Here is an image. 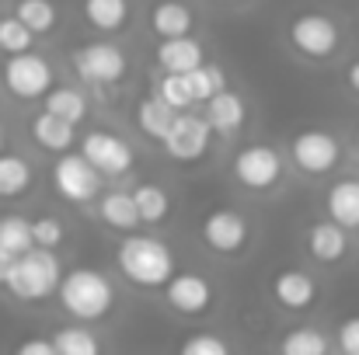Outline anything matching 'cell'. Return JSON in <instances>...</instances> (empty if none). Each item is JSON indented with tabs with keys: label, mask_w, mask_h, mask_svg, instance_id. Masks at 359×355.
<instances>
[{
	"label": "cell",
	"mask_w": 359,
	"mask_h": 355,
	"mask_svg": "<svg viewBox=\"0 0 359 355\" xmlns=\"http://www.w3.org/2000/svg\"><path fill=\"white\" fill-rule=\"evenodd\" d=\"M286 35H290V46H293L300 56H307V60H328V56H335V49H339V42H342L339 21L328 18V14H321V11H304V14H297V18L290 21Z\"/></svg>",
	"instance_id": "cell-4"
},
{
	"label": "cell",
	"mask_w": 359,
	"mask_h": 355,
	"mask_svg": "<svg viewBox=\"0 0 359 355\" xmlns=\"http://www.w3.org/2000/svg\"><path fill=\"white\" fill-rule=\"evenodd\" d=\"M192 11L189 4L182 0H161L154 11H150V28L161 35V39H175V35H189L192 32Z\"/></svg>",
	"instance_id": "cell-22"
},
{
	"label": "cell",
	"mask_w": 359,
	"mask_h": 355,
	"mask_svg": "<svg viewBox=\"0 0 359 355\" xmlns=\"http://www.w3.org/2000/svg\"><path fill=\"white\" fill-rule=\"evenodd\" d=\"M185 355H227V342L213 338V335H192L185 345H182Z\"/></svg>",
	"instance_id": "cell-35"
},
{
	"label": "cell",
	"mask_w": 359,
	"mask_h": 355,
	"mask_svg": "<svg viewBox=\"0 0 359 355\" xmlns=\"http://www.w3.org/2000/svg\"><path fill=\"white\" fill-rule=\"evenodd\" d=\"M42 105H46L49 112L63 116L67 122H74V125L88 116V98H84L77 88H53V91L42 98Z\"/></svg>",
	"instance_id": "cell-26"
},
{
	"label": "cell",
	"mask_w": 359,
	"mask_h": 355,
	"mask_svg": "<svg viewBox=\"0 0 359 355\" xmlns=\"http://www.w3.org/2000/svg\"><path fill=\"white\" fill-rule=\"evenodd\" d=\"M32 42H35V32L18 18V14H11V18H0V49L11 56V53H25V49H32Z\"/></svg>",
	"instance_id": "cell-32"
},
{
	"label": "cell",
	"mask_w": 359,
	"mask_h": 355,
	"mask_svg": "<svg viewBox=\"0 0 359 355\" xmlns=\"http://www.w3.org/2000/svg\"><path fill=\"white\" fill-rule=\"evenodd\" d=\"M157 95H161L168 105H175L178 112H185L189 105H196V98H192V88H189L185 74H168V70H164V77L157 81Z\"/></svg>",
	"instance_id": "cell-33"
},
{
	"label": "cell",
	"mask_w": 359,
	"mask_h": 355,
	"mask_svg": "<svg viewBox=\"0 0 359 355\" xmlns=\"http://www.w3.org/2000/svg\"><path fill=\"white\" fill-rule=\"evenodd\" d=\"M74 70L81 81L95 84V88H105V84H119L126 77V53L112 42H88L74 53Z\"/></svg>",
	"instance_id": "cell-9"
},
{
	"label": "cell",
	"mask_w": 359,
	"mask_h": 355,
	"mask_svg": "<svg viewBox=\"0 0 359 355\" xmlns=\"http://www.w3.org/2000/svg\"><path fill=\"white\" fill-rule=\"evenodd\" d=\"M175 118H178V109L168 105L161 95H147V98L136 105V125H140V132L150 136V139H157V143L168 139Z\"/></svg>",
	"instance_id": "cell-19"
},
{
	"label": "cell",
	"mask_w": 359,
	"mask_h": 355,
	"mask_svg": "<svg viewBox=\"0 0 359 355\" xmlns=\"http://www.w3.org/2000/svg\"><path fill=\"white\" fill-rule=\"evenodd\" d=\"M157 63L168 74H189L196 67H203V46L192 35H175V39H161L157 46Z\"/></svg>",
	"instance_id": "cell-16"
},
{
	"label": "cell",
	"mask_w": 359,
	"mask_h": 355,
	"mask_svg": "<svg viewBox=\"0 0 359 355\" xmlns=\"http://www.w3.org/2000/svg\"><path fill=\"white\" fill-rule=\"evenodd\" d=\"M11 265H14V254L7 247H0V286H7V275H11Z\"/></svg>",
	"instance_id": "cell-38"
},
{
	"label": "cell",
	"mask_w": 359,
	"mask_h": 355,
	"mask_svg": "<svg viewBox=\"0 0 359 355\" xmlns=\"http://www.w3.org/2000/svg\"><path fill=\"white\" fill-rule=\"evenodd\" d=\"M18 352L21 355H60V349H56V342H46V338H25L18 345Z\"/></svg>",
	"instance_id": "cell-37"
},
{
	"label": "cell",
	"mask_w": 359,
	"mask_h": 355,
	"mask_svg": "<svg viewBox=\"0 0 359 355\" xmlns=\"http://www.w3.org/2000/svg\"><path fill=\"white\" fill-rule=\"evenodd\" d=\"M14 14L35 32V35H49L56 28V7L53 0H18Z\"/></svg>",
	"instance_id": "cell-27"
},
{
	"label": "cell",
	"mask_w": 359,
	"mask_h": 355,
	"mask_svg": "<svg viewBox=\"0 0 359 355\" xmlns=\"http://www.w3.org/2000/svg\"><path fill=\"white\" fill-rule=\"evenodd\" d=\"M53 185H56L60 199L81 206V202H91L102 192V171L84 153H63L53 164Z\"/></svg>",
	"instance_id": "cell-8"
},
{
	"label": "cell",
	"mask_w": 359,
	"mask_h": 355,
	"mask_svg": "<svg viewBox=\"0 0 359 355\" xmlns=\"http://www.w3.org/2000/svg\"><path fill=\"white\" fill-rule=\"evenodd\" d=\"M346 84H349V91H356L359 95V60L356 63H349V70H346Z\"/></svg>",
	"instance_id": "cell-39"
},
{
	"label": "cell",
	"mask_w": 359,
	"mask_h": 355,
	"mask_svg": "<svg viewBox=\"0 0 359 355\" xmlns=\"http://www.w3.org/2000/svg\"><path fill=\"white\" fill-rule=\"evenodd\" d=\"M56 296H60L63 310L70 317H77V321H102L112 310V303H116L112 282L102 272H95V268H74V272H67Z\"/></svg>",
	"instance_id": "cell-2"
},
{
	"label": "cell",
	"mask_w": 359,
	"mask_h": 355,
	"mask_svg": "<svg viewBox=\"0 0 359 355\" xmlns=\"http://www.w3.org/2000/svg\"><path fill=\"white\" fill-rule=\"evenodd\" d=\"M210 136H213V125L210 118H199V116H178L168 139L161 143L168 150L171 160H182V164H192L199 160L206 150H210Z\"/></svg>",
	"instance_id": "cell-10"
},
{
	"label": "cell",
	"mask_w": 359,
	"mask_h": 355,
	"mask_svg": "<svg viewBox=\"0 0 359 355\" xmlns=\"http://www.w3.org/2000/svg\"><path fill=\"white\" fill-rule=\"evenodd\" d=\"M272 296L286 310H307L318 300V282L307 272H279L272 279Z\"/></svg>",
	"instance_id": "cell-15"
},
{
	"label": "cell",
	"mask_w": 359,
	"mask_h": 355,
	"mask_svg": "<svg viewBox=\"0 0 359 355\" xmlns=\"http://www.w3.org/2000/svg\"><path fill=\"white\" fill-rule=\"evenodd\" d=\"M283 355H328V338L314 328H297L279 342Z\"/></svg>",
	"instance_id": "cell-29"
},
{
	"label": "cell",
	"mask_w": 359,
	"mask_h": 355,
	"mask_svg": "<svg viewBox=\"0 0 359 355\" xmlns=\"http://www.w3.org/2000/svg\"><path fill=\"white\" fill-rule=\"evenodd\" d=\"M290 160H293L304 174L321 178V174H328V171L339 167V160H342V143H339L332 132H325V129H304V132H297L293 143H290Z\"/></svg>",
	"instance_id": "cell-7"
},
{
	"label": "cell",
	"mask_w": 359,
	"mask_h": 355,
	"mask_svg": "<svg viewBox=\"0 0 359 355\" xmlns=\"http://www.w3.org/2000/svg\"><path fill=\"white\" fill-rule=\"evenodd\" d=\"M32 185V164L21 153L0 150V199H18Z\"/></svg>",
	"instance_id": "cell-23"
},
{
	"label": "cell",
	"mask_w": 359,
	"mask_h": 355,
	"mask_svg": "<svg viewBox=\"0 0 359 355\" xmlns=\"http://www.w3.org/2000/svg\"><path fill=\"white\" fill-rule=\"evenodd\" d=\"M220 4H231V0H220Z\"/></svg>",
	"instance_id": "cell-42"
},
{
	"label": "cell",
	"mask_w": 359,
	"mask_h": 355,
	"mask_svg": "<svg viewBox=\"0 0 359 355\" xmlns=\"http://www.w3.org/2000/svg\"><path fill=\"white\" fill-rule=\"evenodd\" d=\"M248 234H251L248 220L241 216L238 209H231V206H220V209H213L203 220V244L210 251H217V254H238V251H244Z\"/></svg>",
	"instance_id": "cell-11"
},
{
	"label": "cell",
	"mask_w": 359,
	"mask_h": 355,
	"mask_svg": "<svg viewBox=\"0 0 359 355\" xmlns=\"http://www.w3.org/2000/svg\"><path fill=\"white\" fill-rule=\"evenodd\" d=\"M356 153H359V129H356Z\"/></svg>",
	"instance_id": "cell-41"
},
{
	"label": "cell",
	"mask_w": 359,
	"mask_h": 355,
	"mask_svg": "<svg viewBox=\"0 0 359 355\" xmlns=\"http://www.w3.org/2000/svg\"><path fill=\"white\" fill-rule=\"evenodd\" d=\"M325 209L346 230H359V178H339L325 195Z\"/></svg>",
	"instance_id": "cell-17"
},
{
	"label": "cell",
	"mask_w": 359,
	"mask_h": 355,
	"mask_svg": "<svg viewBox=\"0 0 359 355\" xmlns=\"http://www.w3.org/2000/svg\"><path fill=\"white\" fill-rule=\"evenodd\" d=\"M81 153H84L102 174H129V171H133V150H129V143L119 139L116 132H105V129L88 132V136L81 139Z\"/></svg>",
	"instance_id": "cell-13"
},
{
	"label": "cell",
	"mask_w": 359,
	"mask_h": 355,
	"mask_svg": "<svg viewBox=\"0 0 359 355\" xmlns=\"http://www.w3.org/2000/svg\"><path fill=\"white\" fill-rule=\"evenodd\" d=\"M283 178V157L269 143H248L234 153V181L251 192H269Z\"/></svg>",
	"instance_id": "cell-6"
},
{
	"label": "cell",
	"mask_w": 359,
	"mask_h": 355,
	"mask_svg": "<svg viewBox=\"0 0 359 355\" xmlns=\"http://www.w3.org/2000/svg\"><path fill=\"white\" fill-rule=\"evenodd\" d=\"M60 282H63V268H60L53 247H32V251L18 254L11 265V275H7V289L18 300H32V303L60 293Z\"/></svg>",
	"instance_id": "cell-3"
},
{
	"label": "cell",
	"mask_w": 359,
	"mask_h": 355,
	"mask_svg": "<svg viewBox=\"0 0 359 355\" xmlns=\"http://www.w3.org/2000/svg\"><path fill=\"white\" fill-rule=\"evenodd\" d=\"M98 216H102V223H105V227L122 230V234H133V230L143 223V216H140V209H136L133 192H109V195L102 199V206H98Z\"/></svg>",
	"instance_id": "cell-21"
},
{
	"label": "cell",
	"mask_w": 359,
	"mask_h": 355,
	"mask_svg": "<svg viewBox=\"0 0 359 355\" xmlns=\"http://www.w3.org/2000/svg\"><path fill=\"white\" fill-rule=\"evenodd\" d=\"M307 251H311V258L321 261V265H335V261H342L346 251H349L346 227L335 223L332 216L321 220V223H314V227L307 230Z\"/></svg>",
	"instance_id": "cell-14"
},
{
	"label": "cell",
	"mask_w": 359,
	"mask_h": 355,
	"mask_svg": "<svg viewBox=\"0 0 359 355\" xmlns=\"http://www.w3.org/2000/svg\"><path fill=\"white\" fill-rule=\"evenodd\" d=\"M116 265H119L122 279L140 286V289H157L168 286V279L175 275V254L164 240L147 234H129L116 251Z\"/></svg>",
	"instance_id": "cell-1"
},
{
	"label": "cell",
	"mask_w": 359,
	"mask_h": 355,
	"mask_svg": "<svg viewBox=\"0 0 359 355\" xmlns=\"http://www.w3.org/2000/svg\"><path fill=\"white\" fill-rule=\"evenodd\" d=\"M84 14L98 32H119L129 21V0H84Z\"/></svg>",
	"instance_id": "cell-24"
},
{
	"label": "cell",
	"mask_w": 359,
	"mask_h": 355,
	"mask_svg": "<svg viewBox=\"0 0 359 355\" xmlns=\"http://www.w3.org/2000/svg\"><path fill=\"white\" fill-rule=\"evenodd\" d=\"M53 342H56L60 355H98L102 352V342L88 328H60Z\"/></svg>",
	"instance_id": "cell-31"
},
{
	"label": "cell",
	"mask_w": 359,
	"mask_h": 355,
	"mask_svg": "<svg viewBox=\"0 0 359 355\" xmlns=\"http://www.w3.org/2000/svg\"><path fill=\"white\" fill-rule=\"evenodd\" d=\"M185 81H189V88H192V98H196V102H210L217 91H224V88H227L224 70H220V67H210V63H203V67L189 70V74H185Z\"/></svg>",
	"instance_id": "cell-30"
},
{
	"label": "cell",
	"mask_w": 359,
	"mask_h": 355,
	"mask_svg": "<svg viewBox=\"0 0 359 355\" xmlns=\"http://www.w3.org/2000/svg\"><path fill=\"white\" fill-rule=\"evenodd\" d=\"M206 118H210L213 132L231 136V132H238L241 125H244V118H248V105H244V98H241L238 91L224 88V91H217V95L206 102Z\"/></svg>",
	"instance_id": "cell-18"
},
{
	"label": "cell",
	"mask_w": 359,
	"mask_h": 355,
	"mask_svg": "<svg viewBox=\"0 0 359 355\" xmlns=\"http://www.w3.org/2000/svg\"><path fill=\"white\" fill-rule=\"evenodd\" d=\"M133 199H136V209H140L143 223H161V220L168 216V209H171L168 192H164L161 185H154V181L136 185V188H133Z\"/></svg>",
	"instance_id": "cell-25"
},
{
	"label": "cell",
	"mask_w": 359,
	"mask_h": 355,
	"mask_svg": "<svg viewBox=\"0 0 359 355\" xmlns=\"http://www.w3.org/2000/svg\"><path fill=\"white\" fill-rule=\"evenodd\" d=\"M339 349L346 355H359V314L339 324Z\"/></svg>",
	"instance_id": "cell-36"
},
{
	"label": "cell",
	"mask_w": 359,
	"mask_h": 355,
	"mask_svg": "<svg viewBox=\"0 0 359 355\" xmlns=\"http://www.w3.org/2000/svg\"><path fill=\"white\" fill-rule=\"evenodd\" d=\"M0 150H4V125H0Z\"/></svg>",
	"instance_id": "cell-40"
},
{
	"label": "cell",
	"mask_w": 359,
	"mask_h": 355,
	"mask_svg": "<svg viewBox=\"0 0 359 355\" xmlns=\"http://www.w3.org/2000/svg\"><path fill=\"white\" fill-rule=\"evenodd\" d=\"M32 234H35V247H60L63 244V223L56 216H39L32 223Z\"/></svg>",
	"instance_id": "cell-34"
},
{
	"label": "cell",
	"mask_w": 359,
	"mask_h": 355,
	"mask_svg": "<svg viewBox=\"0 0 359 355\" xmlns=\"http://www.w3.org/2000/svg\"><path fill=\"white\" fill-rule=\"evenodd\" d=\"M164 300L171 303V310L185 314V317H199L210 310L213 303V286L210 279H203L199 272H178L168 279L164 286Z\"/></svg>",
	"instance_id": "cell-12"
},
{
	"label": "cell",
	"mask_w": 359,
	"mask_h": 355,
	"mask_svg": "<svg viewBox=\"0 0 359 355\" xmlns=\"http://www.w3.org/2000/svg\"><path fill=\"white\" fill-rule=\"evenodd\" d=\"M4 84L14 98L21 102H35L46 98L53 91V67L46 63V56L25 49V53H11L4 60Z\"/></svg>",
	"instance_id": "cell-5"
},
{
	"label": "cell",
	"mask_w": 359,
	"mask_h": 355,
	"mask_svg": "<svg viewBox=\"0 0 359 355\" xmlns=\"http://www.w3.org/2000/svg\"><path fill=\"white\" fill-rule=\"evenodd\" d=\"M0 247H7L14 258L32 251L35 247V234H32V223L21 220V216H0Z\"/></svg>",
	"instance_id": "cell-28"
},
{
	"label": "cell",
	"mask_w": 359,
	"mask_h": 355,
	"mask_svg": "<svg viewBox=\"0 0 359 355\" xmlns=\"http://www.w3.org/2000/svg\"><path fill=\"white\" fill-rule=\"evenodd\" d=\"M32 139L42 146V150H53V153H67L74 146V122H67L56 112H42V116L32 118Z\"/></svg>",
	"instance_id": "cell-20"
}]
</instances>
